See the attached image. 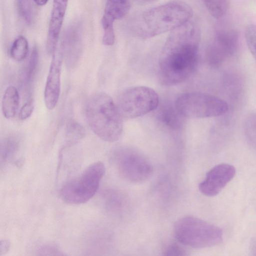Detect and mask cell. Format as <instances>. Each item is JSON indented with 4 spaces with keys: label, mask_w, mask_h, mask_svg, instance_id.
Returning a JSON list of instances; mask_svg holds the SVG:
<instances>
[{
    "label": "cell",
    "mask_w": 256,
    "mask_h": 256,
    "mask_svg": "<svg viewBox=\"0 0 256 256\" xmlns=\"http://www.w3.org/2000/svg\"><path fill=\"white\" fill-rule=\"evenodd\" d=\"M200 40V28L190 20L172 31L159 58L164 84H177L190 76L198 63Z\"/></svg>",
    "instance_id": "obj_1"
},
{
    "label": "cell",
    "mask_w": 256,
    "mask_h": 256,
    "mask_svg": "<svg viewBox=\"0 0 256 256\" xmlns=\"http://www.w3.org/2000/svg\"><path fill=\"white\" fill-rule=\"evenodd\" d=\"M192 14L186 2L172 0L142 14L133 24V32L142 38H150L172 31L190 20Z\"/></svg>",
    "instance_id": "obj_2"
},
{
    "label": "cell",
    "mask_w": 256,
    "mask_h": 256,
    "mask_svg": "<svg viewBox=\"0 0 256 256\" xmlns=\"http://www.w3.org/2000/svg\"><path fill=\"white\" fill-rule=\"evenodd\" d=\"M84 112L90 128L99 138L110 142L120 139L123 130L122 118L108 94L100 92L91 96Z\"/></svg>",
    "instance_id": "obj_3"
},
{
    "label": "cell",
    "mask_w": 256,
    "mask_h": 256,
    "mask_svg": "<svg viewBox=\"0 0 256 256\" xmlns=\"http://www.w3.org/2000/svg\"><path fill=\"white\" fill-rule=\"evenodd\" d=\"M176 238L181 244L194 248H204L220 244L223 232L219 227L199 218L187 216L176 221Z\"/></svg>",
    "instance_id": "obj_4"
},
{
    "label": "cell",
    "mask_w": 256,
    "mask_h": 256,
    "mask_svg": "<svg viewBox=\"0 0 256 256\" xmlns=\"http://www.w3.org/2000/svg\"><path fill=\"white\" fill-rule=\"evenodd\" d=\"M106 168L101 162H94L88 166L78 177L65 183L60 191V198L72 204H84L96 194Z\"/></svg>",
    "instance_id": "obj_5"
},
{
    "label": "cell",
    "mask_w": 256,
    "mask_h": 256,
    "mask_svg": "<svg viewBox=\"0 0 256 256\" xmlns=\"http://www.w3.org/2000/svg\"><path fill=\"white\" fill-rule=\"evenodd\" d=\"M174 106L182 116L192 118L218 116L226 114L228 110L226 101L214 96L200 92L181 94L175 101Z\"/></svg>",
    "instance_id": "obj_6"
},
{
    "label": "cell",
    "mask_w": 256,
    "mask_h": 256,
    "mask_svg": "<svg viewBox=\"0 0 256 256\" xmlns=\"http://www.w3.org/2000/svg\"><path fill=\"white\" fill-rule=\"evenodd\" d=\"M158 103V96L154 90L148 86H136L123 91L116 104L122 118H132L155 110Z\"/></svg>",
    "instance_id": "obj_7"
},
{
    "label": "cell",
    "mask_w": 256,
    "mask_h": 256,
    "mask_svg": "<svg viewBox=\"0 0 256 256\" xmlns=\"http://www.w3.org/2000/svg\"><path fill=\"white\" fill-rule=\"evenodd\" d=\"M112 156L120 175L129 182H144L153 172L152 164L148 160L133 149L117 148L113 152Z\"/></svg>",
    "instance_id": "obj_8"
},
{
    "label": "cell",
    "mask_w": 256,
    "mask_h": 256,
    "mask_svg": "<svg viewBox=\"0 0 256 256\" xmlns=\"http://www.w3.org/2000/svg\"><path fill=\"white\" fill-rule=\"evenodd\" d=\"M238 45V34L236 30H218L206 50L208 64L213 67L219 66L236 53Z\"/></svg>",
    "instance_id": "obj_9"
},
{
    "label": "cell",
    "mask_w": 256,
    "mask_h": 256,
    "mask_svg": "<svg viewBox=\"0 0 256 256\" xmlns=\"http://www.w3.org/2000/svg\"><path fill=\"white\" fill-rule=\"evenodd\" d=\"M236 172L235 168L228 164L214 166L208 172L204 180L200 184V191L208 196H216L234 178Z\"/></svg>",
    "instance_id": "obj_10"
},
{
    "label": "cell",
    "mask_w": 256,
    "mask_h": 256,
    "mask_svg": "<svg viewBox=\"0 0 256 256\" xmlns=\"http://www.w3.org/2000/svg\"><path fill=\"white\" fill-rule=\"evenodd\" d=\"M62 60L61 50L56 49L52 54L44 92L45 105L50 110L55 108L59 100Z\"/></svg>",
    "instance_id": "obj_11"
},
{
    "label": "cell",
    "mask_w": 256,
    "mask_h": 256,
    "mask_svg": "<svg viewBox=\"0 0 256 256\" xmlns=\"http://www.w3.org/2000/svg\"><path fill=\"white\" fill-rule=\"evenodd\" d=\"M68 2V0H54L46 44V51L49 54H53L56 50Z\"/></svg>",
    "instance_id": "obj_12"
},
{
    "label": "cell",
    "mask_w": 256,
    "mask_h": 256,
    "mask_svg": "<svg viewBox=\"0 0 256 256\" xmlns=\"http://www.w3.org/2000/svg\"><path fill=\"white\" fill-rule=\"evenodd\" d=\"M82 40L78 29L72 28L64 37L60 46L63 59L69 69L77 65L81 55Z\"/></svg>",
    "instance_id": "obj_13"
},
{
    "label": "cell",
    "mask_w": 256,
    "mask_h": 256,
    "mask_svg": "<svg viewBox=\"0 0 256 256\" xmlns=\"http://www.w3.org/2000/svg\"><path fill=\"white\" fill-rule=\"evenodd\" d=\"M130 0H108L102 18V26L114 25L116 20L124 17L130 10Z\"/></svg>",
    "instance_id": "obj_14"
},
{
    "label": "cell",
    "mask_w": 256,
    "mask_h": 256,
    "mask_svg": "<svg viewBox=\"0 0 256 256\" xmlns=\"http://www.w3.org/2000/svg\"><path fill=\"white\" fill-rule=\"evenodd\" d=\"M38 52L36 47L34 48L28 62L20 74V84L22 88L26 92L30 91L38 64Z\"/></svg>",
    "instance_id": "obj_15"
},
{
    "label": "cell",
    "mask_w": 256,
    "mask_h": 256,
    "mask_svg": "<svg viewBox=\"0 0 256 256\" xmlns=\"http://www.w3.org/2000/svg\"><path fill=\"white\" fill-rule=\"evenodd\" d=\"M19 100L17 88L14 86L8 87L4 91L2 102V112L6 118L10 119L14 116L18 108Z\"/></svg>",
    "instance_id": "obj_16"
},
{
    "label": "cell",
    "mask_w": 256,
    "mask_h": 256,
    "mask_svg": "<svg viewBox=\"0 0 256 256\" xmlns=\"http://www.w3.org/2000/svg\"><path fill=\"white\" fill-rule=\"evenodd\" d=\"M20 148V140L14 136L4 138L0 142V159L1 166L12 162Z\"/></svg>",
    "instance_id": "obj_17"
},
{
    "label": "cell",
    "mask_w": 256,
    "mask_h": 256,
    "mask_svg": "<svg viewBox=\"0 0 256 256\" xmlns=\"http://www.w3.org/2000/svg\"><path fill=\"white\" fill-rule=\"evenodd\" d=\"M182 116L175 106L174 108L168 106H165L161 110L160 114V118L162 122L174 129L178 128L180 126Z\"/></svg>",
    "instance_id": "obj_18"
},
{
    "label": "cell",
    "mask_w": 256,
    "mask_h": 256,
    "mask_svg": "<svg viewBox=\"0 0 256 256\" xmlns=\"http://www.w3.org/2000/svg\"><path fill=\"white\" fill-rule=\"evenodd\" d=\"M28 51V44L26 39L20 36L14 42L10 50V54L13 60L20 62L26 57Z\"/></svg>",
    "instance_id": "obj_19"
},
{
    "label": "cell",
    "mask_w": 256,
    "mask_h": 256,
    "mask_svg": "<svg viewBox=\"0 0 256 256\" xmlns=\"http://www.w3.org/2000/svg\"><path fill=\"white\" fill-rule=\"evenodd\" d=\"M243 127L247 142L256 152V113L248 116L244 120Z\"/></svg>",
    "instance_id": "obj_20"
},
{
    "label": "cell",
    "mask_w": 256,
    "mask_h": 256,
    "mask_svg": "<svg viewBox=\"0 0 256 256\" xmlns=\"http://www.w3.org/2000/svg\"><path fill=\"white\" fill-rule=\"evenodd\" d=\"M210 15L216 18L222 17L228 8L229 0H202Z\"/></svg>",
    "instance_id": "obj_21"
},
{
    "label": "cell",
    "mask_w": 256,
    "mask_h": 256,
    "mask_svg": "<svg viewBox=\"0 0 256 256\" xmlns=\"http://www.w3.org/2000/svg\"><path fill=\"white\" fill-rule=\"evenodd\" d=\"M84 128L78 122H72L67 126L66 138L68 146H71L78 142L84 136Z\"/></svg>",
    "instance_id": "obj_22"
},
{
    "label": "cell",
    "mask_w": 256,
    "mask_h": 256,
    "mask_svg": "<svg viewBox=\"0 0 256 256\" xmlns=\"http://www.w3.org/2000/svg\"><path fill=\"white\" fill-rule=\"evenodd\" d=\"M244 36L248 48L256 60V25L248 26L246 28Z\"/></svg>",
    "instance_id": "obj_23"
},
{
    "label": "cell",
    "mask_w": 256,
    "mask_h": 256,
    "mask_svg": "<svg viewBox=\"0 0 256 256\" xmlns=\"http://www.w3.org/2000/svg\"><path fill=\"white\" fill-rule=\"evenodd\" d=\"M17 7L20 16L30 24L32 20V10L30 0H16Z\"/></svg>",
    "instance_id": "obj_24"
},
{
    "label": "cell",
    "mask_w": 256,
    "mask_h": 256,
    "mask_svg": "<svg viewBox=\"0 0 256 256\" xmlns=\"http://www.w3.org/2000/svg\"><path fill=\"white\" fill-rule=\"evenodd\" d=\"M39 255H64L59 248L54 244H46L39 247L38 250Z\"/></svg>",
    "instance_id": "obj_25"
},
{
    "label": "cell",
    "mask_w": 256,
    "mask_h": 256,
    "mask_svg": "<svg viewBox=\"0 0 256 256\" xmlns=\"http://www.w3.org/2000/svg\"><path fill=\"white\" fill-rule=\"evenodd\" d=\"M186 254L184 249L176 244H170L164 251L165 256H185Z\"/></svg>",
    "instance_id": "obj_26"
},
{
    "label": "cell",
    "mask_w": 256,
    "mask_h": 256,
    "mask_svg": "<svg viewBox=\"0 0 256 256\" xmlns=\"http://www.w3.org/2000/svg\"><path fill=\"white\" fill-rule=\"evenodd\" d=\"M34 110V104L32 100L26 102L21 108L20 112V118L22 120L28 118Z\"/></svg>",
    "instance_id": "obj_27"
},
{
    "label": "cell",
    "mask_w": 256,
    "mask_h": 256,
    "mask_svg": "<svg viewBox=\"0 0 256 256\" xmlns=\"http://www.w3.org/2000/svg\"><path fill=\"white\" fill-rule=\"evenodd\" d=\"M104 33L102 36L104 44L108 46H112L115 42V34L114 28L104 29Z\"/></svg>",
    "instance_id": "obj_28"
},
{
    "label": "cell",
    "mask_w": 256,
    "mask_h": 256,
    "mask_svg": "<svg viewBox=\"0 0 256 256\" xmlns=\"http://www.w3.org/2000/svg\"><path fill=\"white\" fill-rule=\"evenodd\" d=\"M10 244L8 240H2L0 244V255L4 254L9 250Z\"/></svg>",
    "instance_id": "obj_29"
},
{
    "label": "cell",
    "mask_w": 256,
    "mask_h": 256,
    "mask_svg": "<svg viewBox=\"0 0 256 256\" xmlns=\"http://www.w3.org/2000/svg\"><path fill=\"white\" fill-rule=\"evenodd\" d=\"M48 0H34V2L38 6H42L46 4Z\"/></svg>",
    "instance_id": "obj_30"
},
{
    "label": "cell",
    "mask_w": 256,
    "mask_h": 256,
    "mask_svg": "<svg viewBox=\"0 0 256 256\" xmlns=\"http://www.w3.org/2000/svg\"><path fill=\"white\" fill-rule=\"evenodd\" d=\"M135 1L140 2H152L155 0H134Z\"/></svg>",
    "instance_id": "obj_31"
},
{
    "label": "cell",
    "mask_w": 256,
    "mask_h": 256,
    "mask_svg": "<svg viewBox=\"0 0 256 256\" xmlns=\"http://www.w3.org/2000/svg\"><path fill=\"white\" fill-rule=\"evenodd\" d=\"M254 252H256V250H255V251H254Z\"/></svg>",
    "instance_id": "obj_32"
}]
</instances>
